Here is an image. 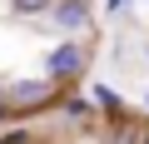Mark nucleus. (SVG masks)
<instances>
[{"mask_svg":"<svg viewBox=\"0 0 149 144\" xmlns=\"http://www.w3.org/2000/svg\"><path fill=\"white\" fill-rule=\"evenodd\" d=\"M95 99H100V104H104V109H119V95H114V90H109V85H100V90H95Z\"/></svg>","mask_w":149,"mask_h":144,"instance_id":"39448f33","label":"nucleus"},{"mask_svg":"<svg viewBox=\"0 0 149 144\" xmlns=\"http://www.w3.org/2000/svg\"><path fill=\"white\" fill-rule=\"evenodd\" d=\"M104 5H109V10H124V5H129V0H104Z\"/></svg>","mask_w":149,"mask_h":144,"instance_id":"423d86ee","label":"nucleus"},{"mask_svg":"<svg viewBox=\"0 0 149 144\" xmlns=\"http://www.w3.org/2000/svg\"><path fill=\"white\" fill-rule=\"evenodd\" d=\"M10 5H15L20 15H40V10H50V0H10Z\"/></svg>","mask_w":149,"mask_h":144,"instance_id":"20e7f679","label":"nucleus"},{"mask_svg":"<svg viewBox=\"0 0 149 144\" xmlns=\"http://www.w3.org/2000/svg\"><path fill=\"white\" fill-rule=\"evenodd\" d=\"M55 95V80L45 75V80H15L10 90H5V104H20V109H35V104H45Z\"/></svg>","mask_w":149,"mask_h":144,"instance_id":"f03ea898","label":"nucleus"},{"mask_svg":"<svg viewBox=\"0 0 149 144\" xmlns=\"http://www.w3.org/2000/svg\"><path fill=\"white\" fill-rule=\"evenodd\" d=\"M5 109H10V104H5V95H0V119H5Z\"/></svg>","mask_w":149,"mask_h":144,"instance_id":"0eeeda50","label":"nucleus"},{"mask_svg":"<svg viewBox=\"0 0 149 144\" xmlns=\"http://www.w3.org/2000/svg\"><path fill=\"white\" fill-rule=\"evenodd\" d=\"M144 109H149V95H144Z\"/></svg>","mask_w":149,"mask_h":144,"instance_id":"6e6552de","label":"nucleus"},{"mask_svg":"<svg viewBox=\"0 0 149 144\" xmlns=\"http://www.w3.org/2000/svg\"><path fill=\"white\" fill-rule=\"evenodd\" d=\"M50 20L70 35H85L90 30V5L85 0H50Z\"/></svg>","mask_w":149,"mask_h":144,"instance_id":"7ed1b4c3","label":"nucleus"},{"mask_svg":"<svg viewBox=\"0 0 149 144\" xmlns=\"http://www.w3.org/2000/svg\"><path fill=\"white\" fill-rule=\"evenodd\" d=\"M85 60H90V55H85V45H80V40H70V45H60V50L45 60V75H50L55 85H60V80H74V75L85 70Z\"/></svg>","mask_w":149,"mask_h":144,"instance_id":"f257e3e1","label":"nucleus"},{"mask_svg":"<svg viewBox=\"0 0 149 144\" xmlns=\"http://www.w3.org/2000/svg\"><path fill=\"white\" fill-rule=\"evenodd\" d=\"M144 144H149V139H144Z\"/></svg>","mask_w":149,"mask_h":144,"instance_id":"1a4fd4ad","label":"nucleus"}]
</instances>
